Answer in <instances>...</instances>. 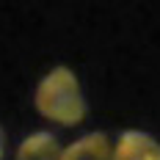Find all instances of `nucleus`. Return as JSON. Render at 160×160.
Returning a JSON list of instances; mask_svg holds the SVG:
<instances>
[{"label": "nucleus", "mask_w": 160, "mask_h": 160, "mask_svg": "<svg viewBox=\"0 0 160 160\" xmlns=\"http://www.w3.org/2000/svg\"><path fill=\"white\" fill-rule=\"evenodd\" d=\"M36 111L55 124L75 127L86 116V99L80 91V80L69 66H52L36 86Z\"/></svg>", "instance_id": "nucleus-1"}, {"label": "nucleus", "mask_w": 160, "mask_h": 160, "mask_svg": "<svg viewBox=\"0 0 160 160\" xmlns=\"http://www.w3.org/2000/svg\"><path fill=\"white\" fill-rule=\"evenodd\" d=\"M111 160H160V141L141 130H124L111 149Z\"/></svg>", "instance_id": "nucleus-2"}, {"label": "nucleus", "mask_w": 160, "mask_h": 160, "mask_svg": "<svg viewBox=\"0 0 160 160\" xmlns=\"http://www.w3.org/2000/svg\"><path fill=\"white\" fill-rule=\"evenodd\" d=\"M58 160H111V141L105 132H88L64 146Z\"/></svg>", "instance_id": "nucleus-3"}, {"label": "nucleus", "mask_w": 160, "mask_h": 160, "mask_svg": "<svg viewBox=\"0 0 160 160\" xmlns=\"http://www.w3.org/2000/svg\"><path fill=\"white\" fill-rule=\"evenodd\" d=\"M61 158V144L52 132H31L19 149H17V160H58Z\"/></svg>", "instance_id": "nucleus-4"}, {"label": "nucleus", "mask_w": 160, "mask_h": 160, "mask_svg": "<svg viewBox=\"0 0 160 160\" xmlns=\"http://www.w3.org/2000/svg\"><path fill=\"white\" fill-rule=\"evenodd\" d=\"M3 155H6V132L0 130V160H3Z\"/></svg>", "instance_id": "nucleus-5"}]
</instances>
